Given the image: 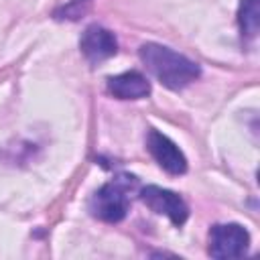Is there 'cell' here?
<instances>
[{
    "instance_id": "9c48e42d",
    "label": "cell",
    "mask_w": 260,
    "mask_h": 260,
    "mask_svg": "<svg viewBox=\"0 0 260 260\" xmlns=\"http://www.w3.org/2000/svg\"><path fill=\"white\" fill-rule=\"evenodd\" d=\"M91 8V0H71L67 2L63 8H59L55 12V18H67V20H77L81 16H85Z\"/></svg>"
},
{
    "instance_id": "277c9868",
    "label": "cell",
    "mask_w": 260,
    "mask_h": 260,
    "mask_svg": "<svg viewBox=\"0 0 260 260\" xmlns=\"http://www.w3.org/2000/svg\"><path fill=\"white\" fill-rule=\"evenodd\" d=\"M140 199L144 201V205L148 209H152L154 213L167 215L175 225H183L187 221V215H189L187 203L177 193H173L169 189L148 185V187L140 189Z\"/></svg>"
},
{
    "instance_id": "8992f818",
    "label": "cell",
    "mask_w": 260,
    "mask_h": 260,
    "mask_svg": "<svg viewBox=\"0 0 260 260\" xmlns=\"http://www.w3.org/2000/svg\"><path fill=\"white\" fill-rule=\"evenodd\" d=\"M79 47H81L83 57L91 65H98V63L114 57L118 51V43H116L114 32H110L108 28L98 26V24H91L85 28V32L81 35Z\"/></svg>"
},
{
    "instance_id": "6da1fadb",
    "label": "cell",
    "mask_w": 260,
    "mask_h": 260,
    "mask_svg": "<svg viewBox=\"0 0 260 260\" xmlns=\"http://www.w3.org/2000/svg\"><path fill=\"white\" fill-rule=\"evenodd\" d=\"M138 55L146 69L169 89H183L201 73L195 61L158 43H144L138 49Z\"/></svg>"
},
{
    "instance_id": "52a82bcc",
    "label": "cell",
    "mask_w": 260,
    "mask_h": 260,
    "mask_svg": "<svg viewBox=\"0 0 260 260\" xmlns=\"http://www.w3.org/2000/svg\"><path fill=\"white\" fill-rule=\"evenodd\" d=\"M108 89L118 100H140L150 93V83L138 71H126L108 79Z\"/></svg>"
},
{
    "instance_id": "3957f363",
    "label": "cell",
    "mask_w": 260,
    "mask_h": 260,
    "mask_svg": "<svg viewBox=\"0 0 260 260\" xmlns=\"http://www.w3.org/2000/svg\"><path fill=\"white\" fill-rule=\"evenodd\" d=\"M250 234L240 223H217L209 230V256L219 260L240 258L246 254Z\"/></svg>"
},
{
    "instance_id": "7a4b0ae2",
    "label": "cell",
    "mask_w": 260,
    "mask_h": 260,
    "mask_svg": "<svg viewBox=\"0 0 260 260\" xmlns=\"http://www.w3.org/2000/svg\"><path fill=\"white\" fill-rule=\"evenodd\" d=\"M136 183L134 177H118L106 185H102L89 199V211L93 217L102 221H120L126 217L130 209V191Z\"/></svg>"
},
{
    "instance_id": "5b68a950",
    "label": "cell",
    "mask_w": 260,
    "mask_h": 260,
    "mask_svg": "<svg viewBox=\"0 0 260 260\" xmlns=\"http://www.w3.org/2000/svg\"><path fill=\"white\" fill-rule=\"evenodd\" d=\"M146 148L152 154V158L158 162L160 169H165L171 175H183L187 171V158L181 152V148L158 130H150L146 136Z\"/></svg>"
},
{
    "instance_id": "ba28073f",
    "label": "cell",
    "mask_w": 260,
    "mask_h": 260,
    "mask_svg": "<svg viewBox=\"0 0 260 260\" xmlns=\"http://www.w3.org/2000/svg\"><path fill=\"white\" fill-rule=\"evenodd\" d=\"M238 22H240L242 35L246 39H254L260 28V2L258 0H240Z\"/></svg>"
}]
</instances>
